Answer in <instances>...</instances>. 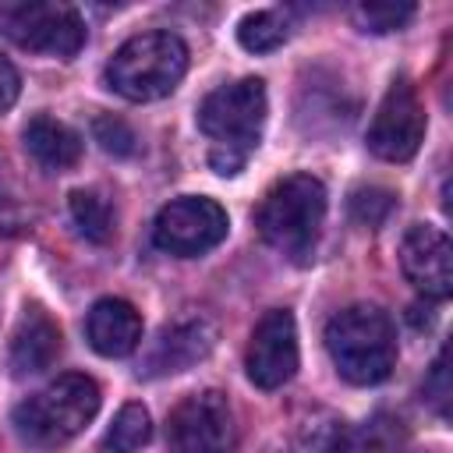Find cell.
Segmentation results:
<instances>
[{"label":"cell","instance_id":"obj_4","mask_svg":"<svg viewBox=\"0 0 453 453\" xmlns=\"http://www.w3.org/2000/svg\"><path fill=\"white\" fill-rule=\"evenodd\" d=\"M96 411L99 386L81 372H67L14 407V432L35 449H57L71 442L96 418Z\"/></svg>","mask_w":453,"mask_h":453},{"label":"cell","instance_id":"obj_6","mask_svg":"<svg viewBox=\"0 0 453 453\" xmlns=\"http://www.w3.org/2000/svg\"><path fill=\"white\" fill-rule=\"evenodd\" d=\"M0 32L14 46L50 57H74L85 46V21L71 4H0Z\"/></svg>","mask_w":453,"mask_h":453},{"label":"cell","instance_id":"obj_11","mask_svg":"<svg viewBox=\"0 0 453 453\" xmlns=\"http://www.w3.org/2000/svg\"><path fill=\"white\" fill-rule=\"evenodd\" d=\"M400 269L425 297H449L453 290V248L439 226L414 223L400 241Z\"/></svg>","mask_w":453,"mask_h":453},{"label":"cell","instance_id":"obj_23","mask_svg":"<svg viewBox=\"0 0 453 453\" xmlns=\"http://www.w3.org/2000/svg\"><path fill=\"white\" fill-rule=\"evenodd\" d=\"M18 92H21V78H18V67L0 53V113H7L11 106H14V99H18Z\"/></svg>","mask_w":453,"mask_h":453},{"label":"cell","instance_id":"obj_7","mask_svg":"<svg viewBox=\"0 0 453 453\" xmlns=\"http://www.w3.org/2000/svg\"><path fill=\"white\" fill-rule=\"evenodd\" d=\"M173 453H237V425L219 389L184 396L166 421Z\"/></svg>","mask_w":453,"mask_h":453},{"label":"cell","instance_id":"obj_19","mask_svg":"<svg viewBox=\"0 0 453 453\" xmlns=\"http://www.w3.org/2000/svg\"><path fill=\"white\" fill-rule=\"evenodd\" d=\"M414 4H357L354 21L365 32H396L414 18Z\"/></svg>","mask_w":453,"mask_h":453},{"label":"cell","instance_id":"obj_8","mask_svg":"<svg viewBox=\"0 0 453 453\" xmlns=\"http://www.w3.org/2000/svg\"><path fill=\"white\" fill-rule=\"evenodd\" d=\"M226 226L230 219L219 202L202 198V195H184L159 209L152 223V237L163 251L177 258H195V255L212 251L226 237Z\"/></svg>","mask_w":453,"mask_h":453},{"label":"cell","instance_id":"obj_20","mask_svg":"<svg viewBox=\"0 0 453 453\" xmlns=\"http://www.w3.org/2000/svg\"><path fill=\"white\" fill-rule=\"evenodd\" d=\"M393 209V191L386 188H357L350 195V216L365 226H379Z\"/></svg>","mask_w":453,"mask_h":453},{"label":"cell","instance_id":"obj_14","mask_svg":"<svg viewBox=\"0 0 453 453\" xmlns=\"http://www.w3.org/2000/svg\"><path fill=\"white\" fill-rule=\"evenodd\" d=\"M60 354V329L42 308H25L18 319V329L11 336V372L14 375H35L50 368Z\"/></svg>","mask_w":453,"mask_h":453},{"label":"cell","instance_id":"obj_22","mask_svg":"<svg viewBox=\"0 0 453 453\" xmlns=\"http://www.w3.org/2000/svg\"><path fill=\"white\" fill-rule=\"evenodd\" d=\"M421 393H425V400L435 407V414L446 418V403H449V368H446V350H439V357H435V365H432V372H428Z\"/></svg>","mask_w":453,"mask_h":453},{"label":"cell","instance_id":"obj_21","mask_svg":"<svg viewBox=\"0 0 453 453\" xmlns=\"http://www.w3.org/2000/svg\"><path fill=\"white\" fill-rule=\"evenodd\" d=\"M92 134H96V142H99L106 152H113V156H131V152H134V131H131L120 117H113V113L96 117V120H92Z\"/></svg>","mask_w":453,"mask_h":453},{"label":"cell","instance_id":"obj_13","mask_svg":"<svg viewBox=\"0 0 453 453\" xmlns=\"http://www.w3.org/2000/svg\"><path fill=\"white\" fill-rule=\"evenodd\" d=\"M85 336L103 357H127L142 343V315L124 297H103L85 319Z\"/></svg>","mask_w":453,"mask_h":453},{"label":"cell","instance_id":"obj_12","mask_svg":"<svg viewBox=\"0 0 453 453\" xmlns=\"http://www.w3.org/2000/svg\"><path fill=\"white\" fill-rule=\"evenodd\" d=\"M216 347V326L202 315L191 319H177L173 326L159 329V336L152 340L142 372L145 375H173L184 372L191 365H198L202 357H209V350Z\"/></svg>","mask_w":453,"mask_h":453},{"label":"cell","instance_id":"obj_5","mask_svg":"<svg viewBox=\"0 0 453 453\" xmlns=\"http://www.w3.org/2000/svg\"><path fill=\"white\" fill-rule=\"evenodd\" d=\"M188 71V46L177 32H142L131 35L106 64V85L131 99V103H152L177 88V81Z\"/></svg>","mask_w":453,"mask_h":453},{"label":"cell","instance_id":"obj_16","mask_svg":"<svg viewBox=\"0 0 453 453\" xmlns=\"http://www.w3.org/2000/svg\"><path fill=\"white\" fill-rule=\"evenodd\" d=\"M152 439V418L142 403H124L103 435L106 453H138Z\"/></svg>","mask_w":453,"mask_h":453},{"label":"cell","instance_id":"obj_15","mask_svg":"<svg viewBox=\"0 0 453 453\" xmlns=\"http://www.w3.org/2000/svg\"><path fill=\"white\" fill-rule=\"evenodd\" d=\"M25 149L28 156L46 166V170H67L81 159V138L74 127H67L64 120L50 117V113H35L25 124Z\"/></svg>","mask_w":453,"mask_h":453},{"label":"cell","instance_id":"obj_10","mask_svg":"<svg viewBox=\"0 0 453 453\" xmlns=\"http://www.w3.org/2000/svg\"><path fill=\"white\" fill-rule=\"evenodd\" d=\"M248 379L258 389H280L297 372V326L287 308H273L258 319L248 354H244Z\"/></svg>","mask_w":453,"mask_h":453},{"label":"cell","instance_id":"obj_1","mask_svg":"<svg viewBox=\"0 0 453 453\" xmlns=\"http://www.w3.org/2000/svg\"><path fill=\"white\" fill-rule=\"evenodd\" d=\"M265 85L262 78H237L212 88L198 103V127L212 138L209 166L219 177H234L262 138L265 124Z\"/></svg>","mask_w":453,"mask_h":453},{"label":"cell","instance_id":"obj_9","mask_svg":"<svg viewBox=\"0 0 453 453\" xmlns=\"http://www.w3.org/2000/svg\"><path fill=\"white\" fill-rule=\"evenodd\" d=\"M425 142V106L407 78H396L368 127V149L386 163H407Z\"/></svg>","mask_w":453,"mask_h":453},{"label":"cell","instance_id":"obj_3","mask_svg":"<svg viewBox=\"0 0 453 453\" xmlns=\"http://www.w3.org/2000/svg\"><path fill=\"white\" fill-rule=\"evenodd\" d=\"M326 350L347 382L375 386L396 365L393 322L375 304H350L326 322Z\"/></svg>","mask_w":453,"mask_h":453},{"label":"cell","instance_id":"obj_2","mask_svg":"<svg viewBox=\"0 0 453 453\" xmlns=\"http://www.w3.org/2000/svg\"><path fill=\"white\" fill-rule=\"evenodd\" d=\"M326 219V188L311 173L280 177L255 209V226L269 248L290 262H308Z\"/></svg>","mask_w":453,"mask_h":453},{"label":"cell","instance_id":"obj_17","mask_svg":"<svg viewBox=\"0 0 453 453\" xmlns=\"http://www.w3.org/2000/svg\"><path fill=\"white\" fill-rule=\"evenodd\" d=\"M287 35H290V25L280 11H255V14H244L237 25V39L251 53H273L276 46L287 42Z\"/></svg>","mask_w":453,"mask_h":453},{"label":"cell","instance_id":"obj_18","mask_svg":"<svg viewBox=\"0 0 453 453\" xmlns=\"http://www.w3.org/2000/svg\"><path fill=\"white\" fill-rule=\"evenodd\" d=\"M71 219L85 234V241L106 244L113 234V209L96 191H71Z\"/></svg>","mask_w":453,"mask_h":453}]
</instances>
